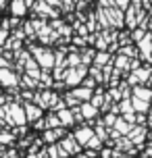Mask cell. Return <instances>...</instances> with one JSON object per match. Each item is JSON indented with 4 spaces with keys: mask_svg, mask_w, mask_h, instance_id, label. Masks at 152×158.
I'll list each match as a JSON object with an SVG mask.
<instances>
[{
    "mask_svg": "<svg viewBox=\"0 0 152 158\" xmlns=\"http://www.w3.org/2000/svg\"><path fill=\"white\" fill-rule=\"evenodd\" d=\"M27 112H29V118H36V117H40V110H38V108H32V106L27 108Z\"/></svg>",
    "mask_w": 152,
    "mask_h": 158,
    "instance_id": "cell-5",
    "label": "cell"
},
{
    "mask_svg": "<svg viewBox=\"0 0 152 158\" xmlns=\"http://www.w3.org/2000/svg\"><path fill=\"white\" fill-rule=\"evenodd\" d=\"M61 118H63L65 123H71V117H69V112H67V110H63V112H61Z\"/></svg>",
    "mask_w": 152,
    "mask_h": 158,
    "instance_id": "cell-6",
    "label": "cell"
},
{
    "mask_svg": "<svg viewBox=\"0 0 152 158\" xmlns=\"http://www.w3.org/2000/svg\"><path fill=\"white\" fill-rule=\"evenodd\" d=\"M115 2H117L119 6H123V8H125V6H127V4H129V0H115Z\"/></svg>",
    "mask_w": 152,
    "mask_h": 158,
    "instance_id": "cell-7",
    "label": "cell"
},
{
    "mask_svg": "<svg viewBox=\"0 0 152 158\" xmlns=\"http://www.w3.org/2000/svg\"><path fill=\"white\" fill-rule=\"evenodd\" d=\"M13 10H17V13H23V10H25V6H23V2H19V0H17L15 4H13Z\"/></svg>",
    "mask_w": 152,
    "mask_h": 158,
    "instance_id": "cell-4",
    "label": "cell"
},
{
    "mask_svg": "<svg viewBox=\"0 0 152 158\" xmlns=\"http://www.w3.org/2000/svg\"><path fill=\"white\" fill-rule=\"evenodd\" d=\"M96 106H94V104H92V106H88V104H86V106H83V117L86 118H92V117H96Z\"/></svg>",
    "mask_w": 152,
    "mask_h": 158,
    "instance_id": "cell-3",
    "label": "cell"
},
{
    "mask_svg": "<svg viewBox=\"0 0 152 158\" xmlns=\"http://www.w3.org/2000/svg\"><path fill=\"white\" fill-rule=\"evenodd\" d=\"M92 137H94V131L88 129V127H83V129H79V131H75V142L81 143V146H86Z\"/></svg>",
    "mask_w": 152,
    "mask_h": 158,
    "instance_id": "cell-1",
    "label": "cell"
},
{
    "mask_svg": "<svg viewBox=\"0 0 152 158\" xmlns=\"http://www.w3.org/2000/svg\"><path fill=\"white\" fill-rule=\"evenodd\" d=\"M77 150H79V143L75 142L73 137H69V139L63 142V154H75Z\"/></svg>",
    "mask_w": 152,
    "mask_h": 158,
    "instance_id": "cell-2",
    "label": "cell"
}]
</instances>
